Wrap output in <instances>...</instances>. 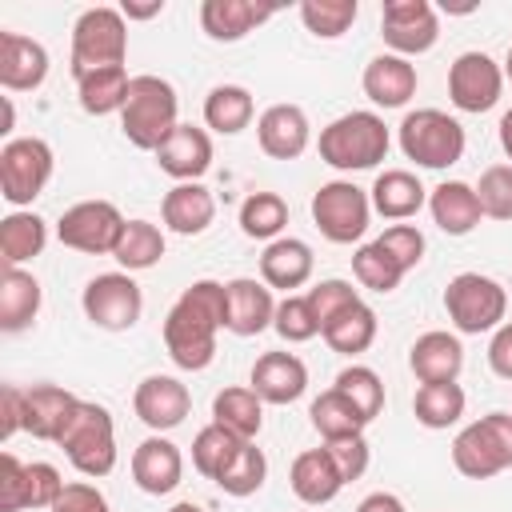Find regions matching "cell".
Segmentation results:
<instances>
[{
    "label": "cell",
    "instance_id": "1",
    "mask_svg": "<svg viewBox=\"0 0 512 512\" xmlns=\"http://www.w3.org/2000/svg\"><path fill=\"white\" fill-rule=\"evenodd\" d=\"M228 328V284L196 280L164 316V348L176 368L200 372L216 360V332Z\"/></svg>",
    "mask_w": 512,
    "mask_h": 512
},
{
    "label": "cell",
    "instance_id": "2",
    "mask_svg": "<svg viewBox=\"0 0 512 512\" xmlns=\"http://www.w3.org/2000/svg\"><path fill=\"white\" fill-rule=\"evenodd\" d=\"M176 112H180V100H176V88L168 80L132 76V88H128L124 112H120V132L132 148L156 152L172 136V128L180 124Z\"/></svg>",
    "mask_w": 512,
    "mask_h": 512
},
{
    "label": "cell",
    "instance_id": "3",
    "mask_svg": "<svg viewBox=\"0 0 512 512\" xmlns=\"http://www.w3.org/2000/svg\"><path fill=\"white\" fill-rule=\"evenodd\" d=\"M56 448H64V456L72 460L76 472H84L88 480L108 476L116 468V424L112 412L104 404L92 400H76V408L68 412Z\"/></svg>",
    "mask_w": 512,
    "mask_h": 512
},
{
    "label": "cell",
    "instance_id": "4",
    "mask_svg": "<svg viewBox=\"0 0 512 512\" xmlns=\"http://www.w3.org/2000/svg\"><path fill=\"white\" fill-rule=\"evenodd\" d=\"M388 124L376 112H344L320 128V160L336 172H364L388 156Z\"/></svg>",
    "mask_w": 512,
    "mask_h": 512
},
{
    "label": "cell",
    "instance_id": "5",
    "mask_svg": "<svg viewBox=\"0 0 512 512\" xmlns=\"http://www.w3.org/2000/svg\"><path fill=\"white\" fill-rule=\"evenodd\" d=\"M128 56V24L120 8L96 4L84 8L72 24V76H88L96 68H116Z\"/></svg>",
    "mask_w": 512,
    "mask_h": 512
},
{
    "label": "cell",
    "instance_id": "6",
    "mask_svg": "<svg viewBox=\"0 0 512 512\" xmlns=\"http://www.w3.org/2000/svg\"><path fill=\"white\" fill-rule=\"evenodd\" d=\"M444 312L456 324V332H464V336L496 332L508 316V292L500 280H492L484 272H460L444 288Z\"/></svg>",
    "mask_w": 512,
    "mask_h": 512
},
{
    "label": "cell",
    "instance_id": "7",
    "mask_svg": "<svg viewBox=\"0 0 512 512\" xmlns=\"http://www.w3.org/2000/svg\"><path fill=\"white\" fill-rule=\"evenodd\" d=\"M452 464L468 480H488L512 468V412H488L452 440Z\"/></svg>",
    "mask_w": 512,
    "mask_h": 512
},
{
    "label": "cell",
    "instance_id": "8",
    "mask_svg": "<svg viewBox=\"0 0 512 512\" xmlns=\"http://www.w3.org/2000/svg\"><path fill=\"white\" fill-rule=\"evenodd\" d=\"M400 152L420 168H452L464 156V128L440 108H416L400 120Z\"/></svg>",
    "mask_w": 512,
    "mask_h": 512
},
{
    "label": "cell",
    "instance_id": "9",
    "mask_svg": "<svg viewBox=\"0 0 512 512\" xmlns=\"http://www.w3.org/2000/svg\"><path fill=\"white\" fill-rule=\"evenodd\" d=\"M368 216H372V200L352 180H328L312 196V220L320 236L332 244H356L368 232Z\"/></svg>",
    "mask_w": 512,
    "mask_h": 512
},
{
    "label": "cell",
    "instance_id": "10",
    "mask_svg": "<svg viewBox=\"0 0 512 512\" xmlns=\"http://www.w3.org/2000/svg\"><path fill=\"white\" fill-rule=\"evenodd\" d=\"M52 180V148L40 136H20L0 148V196L12 208L32 204Z\"/></svg>",
    "mask_w": 512,
    "mask_h": 512
},
{
    "label": "cell",
    "instance_id": "11",
    "mask_svg": "<svg viewBox=\"0 0 512 512\" xmlns=\"http://www.w3.org/2000/svg\"><path fill=\"white\" fill-rule=\"evenodd\" d=\"M120 232H124V216H120V208L112 200H80L56 224L60 244L76 248L84 256H104V252L112 256Z\"/></svg>",
    "mask_w": 512,
    "mask_h": 512
},
{
    "label": "cell",
    "instance_id": "12",
    "mask_svg": "<svg viewBox=\"0 0 512 512\" xmlns=\"http://www.w3.org/2000/svg\"><path fill=\"white\" fill-rule=\"evenodd\" d=\"M80 304H84V316L108 332L132 328L144 312V296H140V284L132 280V272H104V276L88 280Z\"/></svg>",
    "mask_w": 512,
    "mask_h": 512
},
{
    "label": "cell",
    "instance_id": "13",
    "mask_svg": "<svg viewBox=\"0 0 512 512\" xmlns=\"http://www.w3.org/2000/svg\"><path fill=\"white\" fill-rule=\"evenodd\" d=\"M380 36L396 56H420L440 40V16L428 0H388L380 8Z\"/></svg>",
    "mask_w": 512,
    "mask_h": 512
},
{
    "label": "cell",
    "instance_id": "14",
    "mask_svg": "<svg viewBox=\"0 0 512 512\" xmlns=\"http://www.w3.org/2000/svg\"><path fill=\"white\" fill-rule=\"evenodd\" d=\"M504 92V68L488 52H460L448 68V100L460 112H488Z\"/></svg>",
    "mask_w": 512,
    "mask_h": 512
},
{
    "label": "cell",
    "instance_id": "15",
    "mask_svg": "<svg viewBox=\"0 0 512 512\" xmlns=\"http://www.w3.org/2000/svg\"><path fill=\"white\" fill-rule=\"evenodd\" d=\"M256 140H260V152L264 156H272V160H296V156H304V148L312 140V124H308V116H304L300 104H272L256 120Z\"/></svg>",
    "mask_w": 512,
    "mask_h": 512
},
{
    "label": "cell",
    "instance_id": "16",
    "mask_svg": "<svg viewBox=\"0 0 512 512\" xmlns=\"http://www.w3.org/2000/svg\"><path fill=\"white\" fill-rule=\"evenodd\" d=\"M132 408L152 432H168V428L184 424L192 396L176 376H144L132 392Z\"/></svg>",
    "mask_w": 512,
    "mask_h": 512
},
{
    "label": "cell",
    "instance_id": "17",
    "mask_svg": "<svg viewBox=\"0 0 512 512\" xmlns=\"http://www.w3.org/2000/svg\"><path fill=\"white\" fill-rule=\"evenodd\" d=\"M156 164L172 180L192 184L212 168V136L204 128H196V124H176L172 136L156 148Z\"/></svg>",
    "mask_w": 512,
    "mask_h": 512
},
{
    "label": "cell",
    "instance_id": "18",
    "mask_svg": "<svg viewBox=\"0 0 512 512\" xmlns=\"http://www.w3.org/2000/svg\"><path fill=\"white\" fill-rule=\"evenodd\" d=\"M184 476V456L172 440H164L160 432L140 440L136 452H132V480L140 492L148 496H168Z\"/></svg>",
    "mask_w": 512,
    "mask_h": 512
},
{
    "label": "cell",
    "instance_id": "19",
    "mask_svg": "<svg viewBox=\"0 0 512 512\" xmlns=\"http://www.w3.org/2000/svg\"><path fill=\"white\" fill-rule=\"evenodd\" d=\"M48 80V52L40 40L0 32V84L8 92H36Z\"/></svg>",
    "mask_w": 512,
    "mask_h": 512
},
{
    "label": "cell",
    "instance_id": "20",
    "mask_svg": "<svg viewBox=\"0 0 512 512\" xmlns=\"http://www.w3.org/2000/svg\"><path fill=\"white\" fill-rule=\"evenodd\" d=\"M364 96L376 108H404L416 96V64L396 56V52H380L364 64Z\"/></svg>",
    "mask_w": 512,
    "mask_h": 512
},
{
    "label": "cell",
    "instance_id": "21",
    "mask_svg": "<svg viewBox=\"0 0 512 512\" xmlns=\"http://www.w3.org/2000/svg\"><path fill=\"white\" fill-rule=\"evenodd\" d=\"M252 392L264 400V404H292L304 396L308 388V368L300 356L292 352H264L256 364H252V376H248Z\"/></svg>",
    "mask_w": 512,
    "mask_h": 512
},
{
    "label": "cell",
    "instance_id": "22",
    "mask_svg": "<svg viewBox=\"0 0 512 512\" xmlns=\"http://www.w3.org/2000/svg\"><path fill=\"white\" fill-rule=\"evenodd\" d=\"M272 16H276V8L256 4V0H204L200 4V28L216 44H236Z\"/></svg>",
    "mask_w": 512,
    "mask_h": 512
},
{
    "label": "cell",
    "instance_id": "23",
    "mask_svg": "<svg viewBox=\"0 0 512 512\" xmlns=\"http://www.w3.org/2000/svg\"><path fill=\"white\" fill-rule=\"evenodd\" d=\"M408 368L420 384H456L464 368V348L452 332H424L408 348Z\"/></svg>",
    "mask_w": 512,
    "mask_h": 512
},
{
    "label": "cell",
    "instance_id": "24",
    "mask_svg": "<svg viewBox=\"0 0 512 512\" xmlns=\"http://www.w3.org/2000/svg\"><path fill=\"white\" fill-rule=\"evenodd\" d=\"M312 264H316V256H312V248L304 240L280 236L260 256V280L268 288H280V292L292 296V288H304L312 280Z\"/></svg>",
    "mask_w": 512,
    "mask_h": 512
},
{
    "label": "cell",
    "instance_id": "25",
    "mask_svg": "<svg viewBox=\"0 0 512 512\" xmlns=\"http://www.w3.org/2000/svg\"><path fill=\"white\" fill-rule=\"evenodd\" d=\"M272 316H276V300L264 280H248V276L228 280V332L256 336L272 328Z\"/></svg>",
    "mask_w": 512,
    "mask_h": 512
},
{
    "label": "cell",
    "instance_id": "26",
    "mask_svg": "<svg viewBox=\"0 0 512 512\" xmlns=\"http://www.w3.org/2000/svg\"><path fill=\"white\" fill-rule=\"evenodd\" d=\"M288 484L296 492V500H304L308 508H320V504H332L344 488V476L336 472L328 448H308L292 460V472H288Z\"/></svg>",
    "mask_w": 512,
    "mask_h": 512
},
{
    "label": "cell",
    "instance_id": "27",
    "mask_svg": "<svg viewBox=\"0 0 512 512\" xmlns=\"http://www.w3.org/2000/svg\"><path fill=\"white\" fill-rule=\"evenodd\" d=\"M428 212L436 220L440 232L448 236H468L476 224H480V200H476V188L464 184V180H444L428 192Z\"/></svg>",
    "mask_w": 512,
    "mask_h": 512
},
{
    "label": "cell",
    "instance_id": "28",
    "mask_svg": "<svg viewBox=\"0 0 512 512\" xmlns=\"http://www.w3.org/2000/svg\"><path fill=\"white\" fill-rule=\"evenodd\" d=\"M160 216H164V224H168L176 236H200V232L212 224V216H216V200H212V192H208L200 180L176 184V188L164 192Z\"/></svg>",
    "mask_w": 512,
    "mask_h": 512
},
{
    "label": "cell",
    "instance_id": "29",
    "mask_svg": "<svg viewBox=\"0 0 512 512\" xmlns=\"http://www.w3.org/2000/svg\"><path fill=\"white\" fill-rule=\"evenodd\" d=\"M372 208L384 220H408L428 204V188L408 172V168H384L368 192Z\"/></svg>",
    "mask_w": 512,
    "mask_h": 512
},
{
    "label": "cell",
    "instance_id": "30",
    "mask_svg": "<svg viewBox=\"0 0 512 512\" xmlns=\"http://www.w3.org/2000/svg\"><path fill=\"white\" fill-rule=\"evenodd\" d=\"M80 396L64 392L60 384H32L24 388V432H32L36 440H52L60 436L68 412L76 408Z\"/></svg>",
    "mask_w": 512,
    "mask_h": 512
},
{
    "label": "cell",
    "instance_id": "31",
    "mask_svg": "<svg viewBox=\"0 0 512 512\" xmlns=\"http://www.w3.org/2000/svg\"><path fill=\"white\" fill-rule=\"evenodd\" d=\"M40 312V280L24 268H8L0 276V328L24 332Z\"/></svg>",
    "mask_w": 512,
    "mask_h": 512
},
{
    "label": "cell",
    "instance_id": "32",
    "mask_svg": "<svg viewBox=\"0 0 512 512\" xmlns=\"http://www.w3.org/2000/svg\"><path fill=\"white\" fill-rule=\"evenodd\" d=\"M128 88H132V76H128L124 64H116V68H96V72H88V76L76 80V96H80V108H84L88 116L124 112Z\"/></svg>",
    "mask_w": 512,
    "mask_h": 512
},
{
    "label": "cell",
    "instance_id": "33",
    "mask_svg": "<svg viewBox=\"0 0 512 512\" xmlns=\"http://www.w3.org/2000/svg\"><path fill=\"white\" fill-rule=\"evenodd\" d=\"M48 244V224L36 212H8L0 220V260L8 268H20L24 260H36Z\"/></svg>",
    "mask_w": 512,
    "mask_h": 512
},
{
    "label": "cell",
    "instance_id": "34",
    "mask_svg": "<svg viewBox=\"0 0 512 512\" xmlns=\"http://www.w3.org/2000/svg\"><path fill=\"white\" fill-rule=\"evenodd\" d=\"M256 116V104H252V92L240 88V84H216L208 96H204V124L220 136H236L252 124Z\"/></svg>",
    "mask_w": 512,
    "mask_h": 512
},
{
    "label": "cell",
    "instance_id": "35",
    "mask_svg": "<svg viewBox=\"0 0 512 512\" xmlns=\"http://www.w3.org/2000/svg\"><path fill=\"white\" fill-rule=\"evenodd\" d=\"M212 424L228 428L240 440H256L264 424V400L252 388H224L212 400Z\"/></svg>",
    "mask_w": 512,
    "mask_h": 512
},
{
    "label": "cell",
    "instance_id": "36",
    "mask_svg": "<svg viewBox=\"0 0 512 512\" xmlns=\"http://www.w3.org/2000/svg\"><path fill=\"white\" fill-rule=\"evenodd\" d=\"M164 256V232L152 220H124V232L112 248V260L124 272H144L152 264H160Z\"/></svg>",
    "mask_w": 512,
    "mask_h": 512
},
{
    "label": "cell",
    "instance_id": "37",
    "mask_svg": "<svg viewBox=\"0 0 512 512\" xmlns=\"http://www.w3.org/2000/svg\"><path fill=\"white\" fill-rule=\"evenodd\" d=\"M324 344L332 348V352H340V356H360V352H368L372 348V340H376V312L360 300V304H352L348 312H340L332 324H324Z\"/></svg>",
    "mask_w": 512,
    "mask_h": 512
},
{
    "label": "cell",
    "instance_id": "38",
    "mask_svg": "<svg viewBox=\"0 0 512 512\" xmlns=\"http://www.w3.org/2000/svg\"><path fill=\"white\" fill-rule=\"evenodd\" d=\"M464 388L460 384H420L416 396H412V412L424 428L440 432V428H452L460 416H464Z\"/></svg>",
    "mask_w": 512,
    "mask_h": 512
},
{
    "label": "cell",
    "instance_id": "39",
    "mask_svg": "<svg viewBox=\"0 0 512 512\" xmlns=\"http://www.w3.org/2000/svg\"><path fill=\"white\" fill-rule=\"evenodd\" d=\"M284 224H288L284 196H276V192H248L244 196V204H240V232L248 240H268L272 244V240H280Z\"/></svg>",
    "mask_w": 512,
    "mask_h": 512
},
{
    "label": "cell",
    "instance_id": "40",
    "mask_svg": "<svg viewBox=\"0 0 512 512\" xmlns=\"http://www.w3.org/2000/svg\"><path fill=\"white\" fill-rule=\"evenodd\" d=\"M308 420H312V428L324 436V440H344V436H360L368 424L360 420V412L336 392V388H328V392H320L316 400H312V408H308Z\"/></svg>",
    "mask_w": 512,
    "mask_h": 512
},
{
    "label": "cell",
    "instance_id": "41",
    "mask_svg": "<svg viewBox=\"0 0 512 512\" xmlns=\"http://www.w3.org/2000/svg\"><path fill=\"white\" fill-rule=\"evenodd\" d=\"M332 388L360 412L364 424H372V420L380 416V408H384V384H380V376H376L372 368H364V364H348V368L336 376Z\"/></svg>",
    "mask_w": 512,
    "mask_h": 512
},
{
    "label": "cell",
    "instance_id": "42",
    "mask_svg": "<svg viewBox=\"0 0 512 512\" xmlns=\"http://www.w3.org/2000/svg\"><path fill=\"white\" fill-rule=\"evenodd\" d=\"M240 444H244V440L232 436V432L220 428V424L200 428L196 440H192V464H196V472L208 476V480H220V472L232 464V456L240 452Z\"/></svg>",
    "mask_w": 512,
    "mask_h": 512
},
{
    "label": "cell",
    "instance_id": "43",
    "mask_svg": "<svg viewBox=\"0 0 512 512\" xmlns=\"http://www.w3.org/2000/svg\"><path fill=\"white\" fill-rule=\"evenodd\" d=\"M352 272H356V280H360V288H368V292H396L400 288V280H404V268L372 240V244H360L356 252H352Z\"/></svg>",
    "mask_w": 512,
    "mask_h": 512
},
{
    "label": "cell",
    "instance_id": "44",
    "mask_svg": "<svg viewBox=\"0 0 512 512\" xmlns=\"http://www.w3.org/2000/svg\"><path fill=\"white\" fill-rule=\"evenodd\" d=\"M360 16V4L356 0H304L300 4V20L312 36L320 40H336L344 36Z\"/></svg>",
    "mask_w": 512,
    "mask_h": 512
},
{
    "label": "cell",
    "instance_id": "45",
    "mask_svg": "<svg viewBox=\"0 0 512 512\" xmlns=\"http://www.w3.org/2000/svg\"><path fill=\"white\" fill-rule=\"evenodd\" d=\"M264 476H268V460H264V452L256 448V440H244L240 452L232 456V464L220 472L216 488L228 492V496H252V492H260Z\"/></svg>",
    "mask_w": 512,
    "mask_h": 512
},
{
    "label": "cell",
    "instance_id": "46",
    "mask_svg": "<svg viewBox=\"0 0 512 512\" xmlns=\"http://www.w3.org/2000/svg\"><path fill=\"white\" fill-rule=\"evenodd\" d=\"M476 200L488 220H512V164L484 168L476 184Z\"/></svg>",
    "mask_w": 512,
    "mask_h": 512
},
{
    "label": "cell",
    "instance_id": "47",
    "mask_svg": "<svg viewBox=\"0 0 512 512\" xmlns=\"http://www.w3.org/2000/svg\"><path fill=\"white\" fill-rule=\"evenodd\" d=\"M272 328H276V332H280V340H288V344H304V340H312V336L320 332V324H316V316H312L308 296H284V300L276 304Z\"/></svg>",
    "mask_w": 512,
    "mask_h": 512
},
{
    "label": "cell",
    "instance_id": "48",
    "mask_svg": "<svg viewBox=\"0 0 512 512\" xmlns=\"http://www.w3.org/2000/svg\"><path fill=\"white\" fill-rule=\"evenodd\" d=\"M308 304H312V316H316V324L324 332V324H332L340 312H348L352 304H360V292L348 280H320L308 292Z\"/></svg>",
    "mask_w": 512,
    "mask_h": 512
},
{
    "label": "cell",
    "instance_id": "49",
    "mask_svg": "<svg viewBox=\"0 0 512 512\" xmlns=\"http://www.w3.org/2000/svg\"><path fill=\"white\" fill-rule=\"evenodd\" d=\"M376 244H380L404 272H412V268L424 260V232H420L416 224H388V228L376 236Z\"/></svg>",
    "mask_w": 512,
    "mask_h": 512
},
{
    "label": "cell",
    "instance_id": "50",
    "mask_svg": "<svg viewBox=\"0 0 512 512\" xmlns=\"http://www.w3.org/2000/svg\"><path fill=\"white\" fill-rule=\"evenodd\" d=\"M64 492V480L52 464L36 460V464H24V504L28 508H52Z\"/></svg>",
    "mask_w": 512,
    "mask_h": 512
},
{
    "label": "cell",
    "instance_id": "51",
    "mask_svg": "<svg viewBox=\"0 0 512 512\" xmlns=\"http://www.w3.org/2000/svg\"><path fill=\"white\" fill-rule=\"evenodd\" d=\"M324 448H328L336 472L344 476V484H352V480H360V476L368 472V456H372V452H368L364 432H360V436H344V440H324Z\"/></svg>",
    "mask_w": 512,
    "mask_h": 512
},
{
    "label": "cell",
    "instance_id": "52",
    "mask_svg": "<svg viewBox=\"0 0 512 512\" xmlns=\"http://www.w3.org/2000/svg\"><path fill=\"white\" fill-rule=\"evenodd\" d=\"M48 512H112V508H108V496H104L96 484L76 480V484H64L60 500H56Z\"/></svg>",
    "mask_w": 512,
    "mask_h": 512
},
{
    "label": "cell",
    "instance_id": "53",
    "mask_svg": "<svg viewBox=\"0 0 512 512\" xmlns=\"http://www.w3.org/2000/svg\"><path fill=\"white\" fill-rule=\"evenodd\" d=\"M24 504V464L12 452H0V512H20Z\"/></svg>",
    "mask_w": 512,
    "mask_h": 512
},
{
    "label": "cell",
    "instance_id": "54",
    "mask_svg": "<svg viewBox=\"0 0 512 512\" xmlns=\"http://www.w3.org/2000/svg\"><path fill=\"white\" fill-rule=\"evenodd\" d=\"M24 428V388L4 384L0 388V440H12Z\"/></svg>",
    "mask_w": 512,
    "mask_h": 512
},
{
    "label": "cell",
    "instance_id": "55",
    "mask_svg": "<svg viewBox=\"0 0 512 512\" xmlns=\"http://www.w3.org/2000/svg\"><path fill=\"white\" fill-rule=\"evenodd\" d=\"M488 368L500 380H512V320H504L488 340Z\"/></svg>",
    "mask_w": 512,
    "mask_h": 512
},
{
    "label": "cell",
    "instance_id": "56",
    "mask_svg": "<svg viewBox=\"0 0 512 512\" xmlns=\"http://www.w3.org/2000/svg\"><path fill=\"white\" fill-rule=\"evenodd\" d=\"M356 512H404V500L392 496V492H372L356 504Z\"/></svg>",
    "mask_w": 512,
    "mask_h": 512
},
{
    "label": "cell",
    "instance_id": "57",
    "mask_svg": "<svg viewBox=\"0 0 512 512\" xmlns=\"http://www.w3.org/2000/svg\"><path fill=\"white\" fill-rule=\"evenodd\" d=\"M124 20H152V16H160L164 12V0H152V4H132V0H124Z\"/></svg>",
    "mask_w": 512,
    "mask_h": 512
},
{
    "label": "cell",
    "instance_id": "58",
    "mask_svg": "<svg viewBox=\"0 0 512 512\" xmlns=\"http://www.w3.org/2000/svg\"><path fill=\"white\" fill-rule=\"evenodd\" d=\"M500 148H504V156L512 160V108L500 116Z\"/></svg>",
    "mask_w": 512,
    "mask_h": 512
},
{
    "label": "cell",
    "instance_id": "59",
    "mask_svg": "<svg viewBox=\"0 0 512 512\" xmlns=\"http://www.w3.org/2000/svg\"><path fill=\"white\" fill-rule=\"evenodd\" d=\"M168 512H204V508H200V504H192V500H180V504H172Z\"/></svg>",
    "mask_w": 512,
    "mask_h": 512
},
{
    "label": "cell",
    "instance_id": "60",
    "mask_svg": "<svg viewBox=\"0 0 512 512\" xmlns=\"http://www.w3.org/2000/svg\"><path fill=\"white\" fill-rule=\"evenodd\" d=\"M504 76L512 80V48H508V56H504Z\"/></svg>",
    "mask_w": 512,
    "mask_h": 512
}]
</instances>
